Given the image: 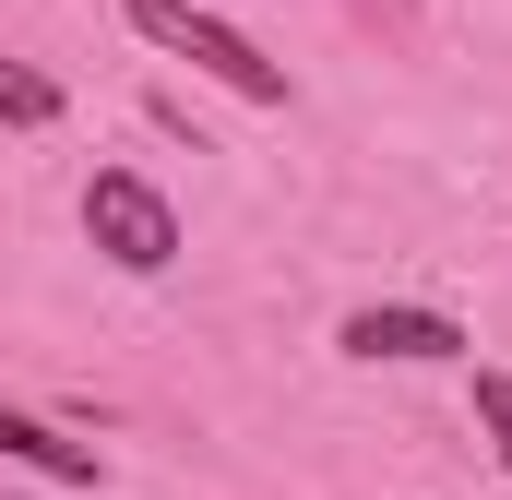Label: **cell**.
Segmentation results:
<instances>
[{
    "label": "cell",
    "instance_id": "obj_4",
    "mask_svg": "<svg viewBox=\"0 0 512 500\" xmlns=\"http://www.w3.org/2000/svg\"><path fill=\"white\" fill-rule=\"evenodd\" d=\"M0 465H36L48 489H96V441H60V429L24 417V405H0Z\"/></svg>",
    "mask_w": 512,
    "mask_h": 500
},
{
    "label": "cell",
    "instance_id": "obj_5",
    "mask_svg": "<svg viewBox=\"0 0 512 500\" xmlns=\"http://www.w3.org/2000/svg\"><path fill=\"white\" fill-rule=\"evenodd\" d=\"M0 120H12V131H48V120H60V84L24 72V60H0Z\"/></svg>",
    "mask_w": 512,
    "mask_h": 500
},
{
    "label": "cell",
    "instance_id": "obj_6",
    "mask_svg": "<svg viewBox=\"0 0 512 500\" xmlns=\"http://www.w3.org/2000/svg\"><path fill=\"white\" fill-rule=\"evenodd\" d=\"M477 429H489V453L512 465V370H477Z\"/></svg>",
    "mask_w": 512,
    "mask_h": 500
},
{
    "label": "cell",
    "instance_id": "obj_1",
    "mask_svg": "<svg viewBox=\"0 0 512 500\" xmlns=\"http://www.w3.org/2000/svg\"><path fill=\"white\" fill-rule=\"evenodd\" d=\"M120 12H131V36H143V48H167V60L215 72V84H227V96H251V108H286V72L262 60L227 12H203V0H120Z\"/></svg>",
    "mask_w": 512,
    "mask_h": 500
},
{
    "label": "cell",
    "instance_id": "obj_3",
    "mask_svg": "<svg viewBox=\"0 0 512 500\" xmlns=\"http://www.w3.org/2000/svg\"><path fill=\"white\" fill-rule=\"evenodd\" d=\"M334 346L346 358H465V322L453 310H346Z\"/></svg>",
    "mask_w": 512,
    "mask_h": 500
},
{
    "label": "cell",
    "instance_id": "obj_2",
    "mask_svg": "<svg viewBox=\"0 0 512 500\" xmlns=\"http://www.w3.org/2000/svg\"><path fill=\"white\" fill-rule=\"evenodd\" d=\"M84 239L108 250L120 274H167V262H179V215H167V191H155V179L96 167V179H84Z\"/></svg>",
    "mask_w": 512,
    "mask_h": 500
}]
</instances>
